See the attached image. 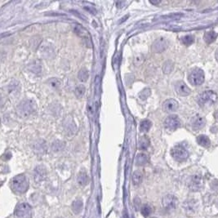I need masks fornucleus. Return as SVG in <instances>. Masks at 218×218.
Returning <instances> with one entry per match:
<instances>
[{
    "label": "nucleus",
    "instance_id": "obj_32",
    "mask_svg": "<svg viewBox=\"0 0 218 218\" xmlns=\"http://www.w3.org/2000/svg\"><path fill=\"white\" fill-rule=\"evenodd\" d=\"M150 88H145L144 90H142L141 92V93L139 94V97L141 100H146L148 97L150 96Z\"/></svg>",
    "mask_w": 218,
    "mask_h": 218
},
{
    "label": "nucleus",
    "instance_id": "obj_13",
    "mask_svg": "<svg viewBox=\"0 0 218 218\" xmlns=\"http://www.w3.org/2000/svg\"><path fill=\"white\" fill-rule=\"evenodd\" d=\"M178 106H179V104L177 100L173 99H168L165 100L164 103V110L167 113L175 112L178 109Z\"/></svg>",
    "mask_w": 218,
    "mask_h": 218
},
{
    "label": "nucleus",
    "instance_id": "obj_27",
    "mask_svg": "<svg viewBox=\"0 0 218 218\" xmlns=\"http://www.w3.org/2000/svg\"><path fill=\"white\" fill-rule=\"evenodd\" d=\"M141 212H142V214L144 217H149L150 215V213L152 212V208H151V207L150 206V205H148V204H144L142 206V209H141Z\"/></svg>",
    "mask_w": 218,
    "mask_h": 218
},
{
    "label": "nucleus",
    "instance_id": "obj_9",
    "mask_svg": "<svg viewBox=\"0 0 218 218\" xmlns=\"http://www.w3.org/2000/svg\"><path fill=\"white\" fill-rule=\"evenodd\" d=\"M189 188L192 191H198L202 186V177L199 175H194L189 178Z\"/></svg>",
    "mask_w": 218,
    "mask_h": 218
},
{
    "label": "nucleus",
    "instance_id": "obj_7",
    "mask_svg": "<svg viewBox=\"0 0 218 218\" xmlns=\"http://www.w3.org/2000/svg\"><path fill=\"white\" fill-rule=\"evenodd\" d=\"M177 203H178V200L174 195H167L163 199V207L167 211L175 209Z\"/></svg>",
    "mask_w": 218,
    "mask_h": 218
},
{
    "label": "nucleus",
    "instance_id": "obj_19",
    "mask_svg": "<svg viewBox=\"0 0 218 218\" xmlns=\"http://www.w3.org/2000/svg\"><path fill=\"white\" fill-rule=\"evenodd\" d=\"M197 142L198 144L203 146V147H208L211 145V141L209 138L205 135H199L197 137Z\"/></svg>",
    "mask_w": 218,
    "mask_h": 218
},
{
    "label": "nucleus",
    "instance_id": "obj_5",
    "mask_svg": "<svg viewBox=\"0 0 218 218\" xmlns=\"http://www.w3.org/2000/svg\"><path fill=\"white\" fill-rule=\"evenodd\" d=\"M189 82L194 86H199L204 82V73L200 69H195L188 77Z\"/></svg>",
    "mask_w": 218,
    "mask_h": 218
},
{
    "label": "nucleus",
    "instance_id": "obj_22",
    "mask_svg": "<svg viewBox=\"0 0 218 218\" xmlns=\"http://www.w3.org/2000/svg\"><path fill=\"white\" fill-rule=\"evenodd\" d=\"M197 203L195 200H188L184 203V207L185 208L186 212H195L197 208Z\"/></svg>",
    "mask_w": 218,
    "mask_h": 218
},
{
    "label": "nucleus",
    "instance_id": "obj_16",
    "mask_svg": "<svg viewBox=\"0 0 218 218\" xmlns=\"http://www.w3.org/2000/svg\"><path fill=\"white\" fill-rule=\"evenodd\" d=\"M204 125H205V119L200 116L195 117L192 121V127L195 129H201L204 127Z\"/></svg>",
    "mask_w": 218,
    "mask_h": 218
},
{
    "label": "nucleus",
    "instance_id": "obj_4",
    "mask_svg": "<svg viewBox=\"0 0 218 218\" xmlns=\"http://www.w3.org/2000/svg\"><path fill=\"white\" fill-rule=\"evenodd\" d=\"M14 214L17 218H31L32 208L29 203H21L16 207Z\"/></svg>",
    "mask_w": 218,
    "mask_h": 218
},
{
    "label": "nucleus",
    "instance_id": "obj_28",
    "mask_svg": "<svg viewBox=\"0 0 218 218\" xmlns=\"http://www.w3.org/2000/svg\"><path fill=\"white\" fill-rule=\"evenodd\" d=\"M64 146H65L64 142H61V141H56L53 143L52 148L54 151H59V150H61L64 148Z\"/></svg>",
    "mask_w": 218,
    "mask_h": 218
},
{
    "label": "nucleus",
    "instance_id": "obj_11",
    "mask_svg": "<svg viewBox=\"0 0 218 218\" xmlns=\"http://www.w3.org/2000/svg\"><path fill=\"white\" fill-rule=\"evenodd\" d=\"M175 90L177 92V94L182 96H186L190 94V89L185 83L182 81H179L176 83L175 85Z\"/></svg>",
    "mask_w": 218,
    "mask_h": 218
},
{
    "label": "nucleus",
    "instance_id": "obj_20",
    "mask_svg": "<svg viewBox=\"0 0 218 218\" xmlns=\"http://www.w3.org/2000/svg\"><path fill=\"white\" fill-rule=\"evenodd\" d=\"M150 144V141L149 137L146 136H142V138L139 140L138 148L142 150H146L149 147Z\"/></svg>",
    "mask_w": 218,
    "mask_h": 218
},
{
    "label": "nucleus",
    "instance_id": "obj_23",
    "mask_svg": "<svg viewBox=\"0 0 218 218\" xmlns=\"http://www.w3.org/2000/svg\"><path fill=\"white\" fill-rule=\"evenodd\" d=\"M78 79H79L81 82H86L89 77L88 70L87 69H85V68L81 69V70H79V72H78Z\"/></svg>",
    "mask_w": 218,
    "mask_h": 218
},
{
    "label": "nucleus",
    "instance_id": "obj_3",
    "mask_svg": "<svg viewBox=\"0 0 218 218\" xmlns=\"http://www.w3.org/2000/svg\"><path fill=\"white\" fill-rule=\"evenodd\" d=\"M217 94L213 91H205L199 95L198 102L200 106H212L217 100Z\"/></svg>",
    "mask_w": 218,
    "mask_h": 218
},
{
    "label": "nucleus",
    "instance_id": "obj_15",
    "mask_svg": "<svg viewBox=\"0 0 218 218\" xmlns=\"http://www.w3.org/2000/svg\"><path fill=\"white\" fill-rule=\"evenodd\" d=\"M89 182V177L88 173L86 172V171H81L78 175V183L82 185V186H84V185H87Z\"/></svg>",
    "mask_w": 218,
    "mask_h": 218
},
{
    "label": "nucleus",
    "instance_id": "obj_10",
    "mask_svg": "<svg viewBox=\"0 0 218 218\" xmlns=\"http://www.w3.org/2000/svg\"><path fill=\"white\" fill-rule=\"evenodd\" d=\"M167 47V41L164 38H159L156 39L153 43V50L155 53H162Z\"/></svg>",
    "mask_w": 218,
    "mask_h": 218
},
{
    "label": "nucleus",
    "instance_id": "obj_17",
    "mask_svg": "<svg viewBox=\"0 0 218 218\" xmlns=\"http://www.w3.org/2000/svg\"><path fill=\"white\" fill-rule=\"evenodd\" d=\"M83 201L81 200V199H76V200H74L72 203V206H71V207H72V211H73L74 213L78 214V213H80L81 211L83 210Z\"/></svg>",
    "mask_w": 218,
    "mask_h": 218
},
{
    "label": "nucleus",
    "instance_id": "obj_38",
    "mask_svg": "<svg viewBox=\"0 0 218 218\" xmlns=\"http://www.w3.org/2000/svg\"><path fill=\"white\" fill-rule=\"evenodd\" d=\"M150 218H156V217H150Z\"/></svg>",
    "mask_w": 218,
    "mask_h": 218
},
{
    "label": "nucleus",
    "instance_id": "obj_2",
    "mask_svg": "<svg viewBox=\"0 0 218 218\" xmlns=\"http://www.w3.org/2000/svg\"><path fill=\"white\" fill-rule=\"evenodd\" d=\"M35 110V104L32 100H22L17 106L18 114L22 117H28Z\"/></svg>",
    "mask_w": 218,
    "mask_h": 218
},
{
    "label": "nucleus",
    "instance_id": "obj_36",
    "mask_svg": "<svg viewBox=\"0 0 218 218\" xmlns=\"http://www.w3.org/2000/svg\"><path fill=\"white\" fill-rule=\"evenodd\" d=\"M160 3V1H150V3L152 4H159Z\"/></svg>",
    "mask_w": 218,
    "mask_h": 218
},
{
    "label": "nucleus",
    "instance_id": "obj_29",
    "mask_svg": "<svg viewBox=\"0 0 218 218\" xmlns=\"http://www.w3.org/2000/svg\"><path fill=\"white\" fill-rule=\"evenodd\" d=\"M181 41H182V43L185 45L189 46V45H191V44L194 43V41H195V37L193 35H185V37H183L182 39H181Z\"/></svg>",
    "mask_w": 218,
    "mask_h": 218
},
{
    "label": "nucleus",
    "instance_id": "obj_34",
    "mask_svg": "<svg viewBox=\"0 0 218 218\" xmlns=\"http://www.w3.org/2000/svg\"><path fill=\"white\" fill-rule=\"evenodd\" d=\"M84 9L88 11L90 13H92V14H96V10L95 9L94 7H90V6H85L84 7Z\"/></svg>",
    "mask_w": 218,
    "mask_h": 218
},
{
    "label": "nucleus",
    "instance_id": "obj_33",
    "mask_svg": "<svg viewBox=\"0 0 218 218\" xmlns=\"http://www.w3.org/2000/svg\"><path fill=\"white\" fill-rule=\"evenodd\" d=\"M31 69L30 70L34 73H40L41 72V65L39 61H35L33 63V65H30Z\"/></svg>",
    "mask_w": 218,
    "mask_h": 218
},
{
    "label": "nucleus",
    "instance_id": "obj_37",
    "mask_svg": "<svg viewBox=\"0 0 218 218\" xmlns=\"http://www.w3.org/2000/svg\"><path fill=\"white\" fill-rule=\"evenodd\" d=\"M216 59H217V60L218 61V49L217 51V53H216Z\"/></svg>",
    "mask_w": 218,
    "mask_h": 218
},
{
    "label": "nucleus",
    "instance_id": "obj_21",
    "mask_svg": "<svg viewBox=\"0 0 218 218\" xmlns=\"http://www.w3.org/2000/svg\"><path fill=\"white\" fill-rule=\"evenodd\" d=\"M217 37V34L214 31H207L203 35V39L207 43H212L215 41V39Z\"/></svg>",
    "mask_w": 218,
    "mask_h": 218
},
{
    "label": "nucleus",
    "instance_id": "obj_12",
    "mask_svg": "<svg viewBox=\"0 0 218 218\" xmlns=\"http://www.w3.org/2000/svg\"><path fill=\"white\" fill-rule=\"evenodd\" d=\"M47 177V171L43 166H38L35 170V179L36 182L39 183L45 180Z\"/></svg>",
    "mask_w": 218,
    "mask_h": 218
},
{
    "label": "nucleus",
    "instance_id": "obj_18",
    "mask_svg": "<svg viewBox=\"0 0 218 218\" xmlns=\"http://www.w3.org/2000/svg\"><path fill=\"white\" fill-rule=\"evenodd\" d=\"M148 160H149V158L146 154L140 153L136 157V164L138 166H143L147 164Z\"/></svg>",
    "mask_w": 218,
    "mask_h": 218
},
{
    "label": "nucleus",
    "instance_id": "obj_8",
    "mask_svg": "<svg viewBox=\"0 0 218 218\" xmlns=\"http://www.w3.org/2000/svg\"><path fill=\"white\" fill-rule=\"evenodd\" d=\"M164 124H165V127L167 129L174 131V130L177 129L181 126V121L178 118V116L172 114V115H169L167 118H166Z\"/></svg>",
    "mask_w": 218,
    "mask_h": 218
},
{
    "label": "nucleus",
    "instance_id": "obj_25",
    "mask_svg": "<svg viewBox=\"0 0 218 218\" xmlns=\"http://www.w3.org/2000/svg\"><path fill=\"white\" fill-rule=\"evenodd\" d=\"M151 127V122L148 119H145L141 122V124H140V130L141 132H148L150 128Z\"/></svg>",
    "mask_w": 218,
    "mask_h": 218
},
{
    "label": "nucleus",
    "instance_id": "obj_30",
    "mask_svg": "<svg viewBox=\"0 0 218 218\" xmlns=\"http://www.w3.org/2000/svg\"><path fill=\"white\" fill-rule=\"evenodd\" d=\"M172 69H173V64H172V62L170 61V60L166 61L165 63H164V66H163V70H164V72L165 74H169V73H171Z\"/></svg>",
    "mask_w": 218,
    "mask_h": 218
},
{
    "label": "nucleus",
    "instance_id": "obj_24",
    "mask_svg": "<svg viewBox=\"0 0 218 218\" xmlns=\"http://www.w3.org/2000/svg\"><path fill=\"white\" fill-rule=\"evenodd\" d=\"M142 178H143V176L142 172L140 171H136L132 175V182L135 185H138L142 181Z\"/></svg>",
    "mask_w": 218,
    "mask_h": 218
},
{
    "label": "nucleus",
    "instance_id": "obj_26",
    "mask_svg": "<svg viewBox=\"0 0 218 218\" xmlns=\"http://www.w3.org/2000/svg\"><path fill=\"white\" fill-rule=\"evenodd\" d=\"M85 91H86L85 87L83 85H79L74 90V93L78 98H81V97H83V95L85 94Z\"/></svg>",
    "mask_w": 218,
    "mask_h": 218
},
{
    "label": "nucleus",
    "instance_id": "obj_1",
    "mask_svg": "<svg viewBox=\"0 0 218 218\" xmlns=\"http://www.w3.org/2000/svg\"><path fill=\"white\" fill-rule=\"evenodd\" d=\"M11 188L12 191L17 195L25 194L29 189V180L27 177L24 174H20L15 177H13L11 181Z\"/></svg>",
    "mask_w": 218,
    "mask_h": 218
},
{
    "label": "nucleus",
    "instance_id": "obj_35",
    "mask_svg": "<svg viewBox=\"0 0 218 218\" xmlns=\"http://www.w3.org/2000/svg\"><path fill=\"white\" fill-rule=\"evenodd\" d=\"M116 5H117V7H123L124 5V2H123V1H118V2H117V3H116Z\"/></svg>",
    "mask_w": 218,
    "mask_h": 218
},
{
    "label": "nucleus",
    "instance_id": "obj_14",
    "mask_svg": "<svg viewBox=\"0 0 218 218\" xmlns=\"http://www.w3.org/2000/svg\"><path fill=\"white\" fill-rule=\"evenodd\" d=\"M74 32H75L79 37L83 38L84 40L86 39V40H88V41H90L88 32L87 31L86 29H84L83 26L78 25H75V27H74Z\"/></svg>",
    "mask_w": 218,
    "mask_h": 218
},
{
    "label": "nucleus",
    "instance_id": "obj_6",
    "mask_svg": "<svg viewBox=\"0 0 218 218\" xmlns=\"http://www.w3.org/2000/svg\"><path fill=\"white\" fill-rule=\"evenodd\" d=\"M171 154L172 158L177 162H184L188 159V151L181 146H177L171 150Z\"/></svg>",
    "mask_w": 218,
    "mask_h": 218
},
{
    "label": "nucleus",
    "instance_id": "obj_31",
    "mask_svg": "<svg viewBox=\"0 0 218 218\" xmlns=\"http://www.w3.org/2000/svg\"><path fill=\"white\" fill-rule=\"evenodd\" d=\"M48 84L53 88H59L60 85V82L59 79H57L56 78H52L48 80Z\"/></svg>",
    "mask_w": 218,
    "mask_h": 218
}]
</instances>
